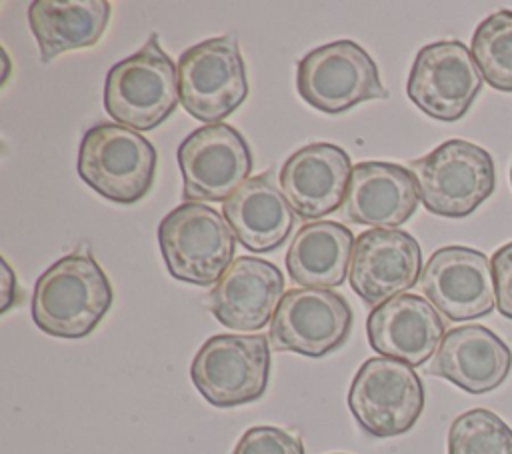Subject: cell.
Segmentation results:
<instances>
[{"label": "cell", "instance_id": "obj_1", "mask_svg": "<svg viewBox=\"0 0 512 454\" xmlns=\"http://www.w3.org/2000/svg\"><path fill=\"white\" fill-rule=\"evenodd\" d=\"M114 302L112 284L88 250H74L48 266L36 280L32 320L50 336L84 338Z\"/></svg>", "mask_w": 512, "mask_h": 454}, {"label": "cell", "instance_id": "obj_2", "mask_svg": "<svg viewBox=\"0 0 512 454\" xmlns=\"http://www.w3.org/2000/svg\"><path fill=\"white\" fill-rule=\"evenodd\" d=\"M178 102V68L160 48L156 34L106 74L104 108L120 126L152 130L176 110Z\"/></svg>", "mask_w": 512, "mask_h": 454}, {"label": "cell", "instance_id": "obj_3", "mask_svg": "<svg viewBox=\"0 0 512 454\" xmlns=\"http://www.w3.org/2000/svg\"><path fill=\"white\" fill-rule=\"evenodd\" d=\"M158 244L172 278L210 286L230 268L236 236L228 220L212 206L184 202L162 218Z\"/></svg>", "mask_w": 512, "mask_h": 454}, {"label": "cell", "instance_id": "obj_4", "mask_svg": "<svg viewBox=\"0 0 512 454\" xmlns=\"http://www.w3.org/2000/svg\"><path fill=\"white\" fill-rule=\"evenodd\" d=\"M156 162V148L148 138L112 122L86 130L78 148V176L116 204H134L148 194Z\"/></svg>", "mask_w": 512, "mask_h": 454}, {"label": "cell", "instance_id": "obj_5", "mask_svg": "<svg viewBox=\"0 0 512 454\" xmlns=\"http://www.w3.org/2000/svg\"><path fill=\"white\" fill-rule=\"evenodd\" d=\"M410 170L424 208L444 218L472 214L496 186L494 160L488 150L458 138L412 160Z\"/></svg>", "mask_w": 512, "mask_h": 454}, {"label": "cell", "instance_id": "obj_6", "mask_svg": "<svg viewBox=\"0 0 512 454\" xmlns=\"http://www.w3.org/2000/svg\"><path fill=\"white\" fill-rule=\"evenodd\" d=\"M270 366V342L264 334H216L196 352L190 378L208 404L234 408L266 392Z\"/></svg>", "mask_w": 512, "mask_h": 454}, {"label": "cell", "instance_id": "obj_7", "mask_svg": "<svg viewBox=\"0 0 512 454\" xmlns=\"http://www.w3.org/2000/svg\"><path fill=\"white\" fill-rule=\"evenodd\" d=\"M296 88L308 106L326 114L388 98L372 56L352 40L328 42L300 58Z\"/></svg>", "mask_w": 512, "mask_h": 454}, {"label": "cell", "instance_id": "obj_8", "mask_svg": "<svg viewBox=\"0 0 512 454\" xmlns=\"http://www.w3.org/2000/svg\"><path fill=\"white\" fill-rule=\"evenodd\" d=\"M180 104L208 124H220L248 96V80L238 42L232 34L188 48L178 60Z\"/></svg>", "mask_w": 512, "mask_h": 454}, {"label": "cell", "instance_id": "obj_9", "mask_svg": "<svg viewBox=\"0 0 512 454\" xmlns=\"http://www.w3.org/2000/svg\"><path fill=\"white\" fill-rule=\"evenodd\" d=\"M348 408L366 434L400 436L422 414L424 386L406 362L386 356L368 358L352 378Z\"/></svg>", "mask_w": 512, "mask_h": 454}, {"label": "cell", "instance_id": "obj_10", "mask_svg": "<svg viewBox=\"0 0 512 454\" xmlns=\"http://www.w3.org/2000/svg\"><path fill=\"white\" fill-rule=\"evenodd\" d=\"M186 202H226L250 176L252 154L230 124H208L188 134L176 152Z\"/></svg>", "mask_w": 512, "mask_h": 454}, {"label": "cell", "instance_id": "obj_11", "mask_svg": "<svg viewBox=\"0 0 512 454\" xmlns=\"http://www.w3.org/2000/svg\"><path fill=\"white\" fill-rule=\"evenodd\" d=\"M482 80L480 68L460 40H438L416 54L406 92L424 114L456 122L472 106Z\"/></svg>", "mask_w": 512, "mask_h": 454}, {"label": "cell", "instance_id": "obj_12", "mask_svg": "<svg viewBox=\"0 0 512 454\" xmlns=\"http://www.w3.org/2000/svg\"><path fill=\"white\" fill-rule=\"evenodd\" d=\"M352 322V308L342 294L294 288L282 296L268 336L276 350L320 358L348 340Z\"/></svg>", "mask_w": 512, "mask_h": 454}, {"label": "cell", "instance_id": "obj_13", "mask_svg": "<svg viewBox=\"0 0 512 454\" xmlns=\"http://www.w3.org/2000/svg\"><path fill=\"white\" fill-rule=\"evenodd\" d=\"M418 286L452 322L486 316L496 304L492 264L486 254L468 246L438 248L424 264Z\"/></svg>", "mask_w": 512, "mask_h": 454}, {"label": "cell", "instance_id": "obj_14", "mask_svg": "<svg viewBox=\"0 0 512 454\" xmlns=\"http://www.w3.org/2000/svg\"><path fill=\"white\" fill-rule=\"evenodd\" d=\"M422 250L414 236L396 228H372L356 238L348 280L372 308L416 286Z\"/></svg>", "mask_w": 512, "mask_h": 454}, {"label": "cell", "instance_id": "obj_15", "mask_svg": "<svg viewBox=\"0 0 512 454\" xmlns=\"http://www.w3.org/2000/svg\"><path fill=\"white\" fill-rule=\"evenodd\" d=\"M352 168L346 150L330 142H314L282 164L280 188L300 218H324L344 204Z\"/></svg>", "mask_w": 512, "mask_h": 454}, {"label": "cell", "instance_id": "obj_16", "mask_svg": "<svg viewBox=\"0 0 512 454\" xmlns=\"http://www.w3.org/2000/svg\"><path fill=\"white\" fill-rule=\"evenodd\" d=\"M282 296L284 276L272 262L240 256L214 284L208 306L226 328L254 332L274 318Z\"/></svg>", "mask_w": 512, "mask_h": 454}, {"label": "cell", "instance_id": "obj_17", "mask_svg": "<svg viewBox=\"0 0 512 454\" xmlns=\"http://www.w3.org/2000/svg\"><path fill=\"white\" fill-rule=\"evenodd\" d=\"M444 322L438 310L416 294H400L372 308L366 320L370 348L380 356L422 366L444 334Z\"/></svg>", "mask_w": 512, "mask_h": 454}, {"label": "cell", "instance_id": "obj_18", "mask_svg": "<svg viewBox=\"0 0 512 454\" xmlns=\"http://www.w3.org/2000/svg\"><path fill=\"white\" fill-rule=\"evenodd\" d=\"M420 194L412 170L392 162H358L342 204L348 220L372 228H396L418 208Z\"/></svg>", "mask_w": 512, "mask_h": 454}, {"label": "cell", "instance_id": "obj_19", "mask_svg": "<svg viewBox=\"0 0 512 454\" xmlns=\"http://www.w3.org/2000/svg\"><path fill=\"white\" fill-rule=\"evenodd\" d=\"M512 366V352L506 342L480 324H466L446 332L428 372L470 394H484L498 388Z\"/></svg>", "mask_w": 512, "mask_h": 454}, {"label": "cell", "instance_id": "obj_20", "mask_svg": "<svg viewBox=\"0 0 512 454\" xmlns=\"http://www.w3.org/2000/svg\"><path fill=\"white\" fill-rule=\"evenodd\" d=\"M224 218L236 240L250 252L280 248L294 228L296 216L270 172L248 178L226 202Z\"/></svg>", "mask_w": 512, "mask_h": 454}, {"label": "cell", "instance_id": "obj_21", "mask_svg": "<svg viewBox=\"0 0 512 454\" xmlns=\"http://www.w3.org/2000/svg\"><path fill=\"white\" fill-rule=\"evenodd\" d=\"M106 0H34L28 24L40 48V60L50 62L62 52L94 46L110 20Z\"/></svg>", "mask_w": 512, "mask_h": 454}, {"label": "cell", "instance_id": "obj_22", "mask_svg": "<svg viewBox=\"0 0 512 454\" xmlns=\"http://www.w3.org/2000/svg\"><path fill=\"white\" fill-rule=\"evenodd\" d=\"M352 230L332 220L302 226L286 252V268L292 282L302 288L340 286L350 270L354 252Z\"/></svg>", "mask_w": 512, "mask_h": 454}, {"label": "cell", "instance_id": "obj_23", "mask_svg": "<svg viewBox=\"0 0 512 454\" xmlns=\"http://www.w3.org/2000/svg\"><path fill=\"white\" fill-rule=\"evenodd\" d=\"M472 58L494 90L512 92V10H496L476 26Z\"/></svg>", "mask_w": 512, "mask_h": 454}, {"label": "cell", "instance_id": "obj_24", "mask_svg": "<svg viewBox=\"0 0 512 454\" xmlns=\"http://www.w3.org/2000/svg\"><path fill=\"white\" fill-rule=\"evenodd\" d=\"M448 454H512V428L486 408L468 410L450 424Z\"/></svg>", "mask_w": 512, "mask_h": 454}, {"label": "cell", "instance_id": "obj_25", "mask_svg": "<svg viewBox=\"0 0 512 454\" xmlns=\"http://www.w3.org/2000/svg\"><path fill=\"white\" fill-rule=\"evenodd\" d=\"M232 454H306L298 434L278 426L248 428L236 442Z\"/></svg>", "mask_w": 512, "mask_h": 454}, {"label": "cell", "instance_id": "obj_26", "mask_svg": "<svg viewBox=\"0 0 512 454\" xmlns=\"http://www.w3.org/2000/svg\"><path fill=\"white\" fill-rule=\"evenodd\" d=\"M492 274L496 288V304L502 316L512 320V242L500 246L492 254Z\"/></svg>", "mask_w": 512, "mask_h": 454}, {"label": "cell", "instance_id": "obj_27", "mask_svg": "<svg viewBox=\"0 0 512 454\" xmlns=\"http://www.w3.org/2000/svg\"><path fill=\"white\" fill-rule=\"evenodd\" d=\"M2 272H4V282H2V308L0 312H6L18 298H16V276L6 260H2Z\"/></svg>", "mask_w": 512, "mask_h": 454}, {"label": "cell", "instance_id": "obj_28", "mask_svg": "<svg viewBox=\"0 0 512 454\" xmlns=\"http://www.w3.org/2000/svg\"><path fill=\"white\" fill-rule=\"evenodd\" d=\"M510 184H512V170H510Z\"/></svg>", "mask_w": 512, "mask_h": 454}, {"label": "cell", "instance_id": "obj_29", "mask_svg": "<svg viewBox=\"0 0 512 454\" xmlns=\"http://www.w3.org/2000/svg\"><path fill=\"white\" fill-rule=\"evenodd\" d=\"M334 454H344V452H334Z\"/></svg>", "mask_w": 512, "mask_h": 454}]
</instances>
